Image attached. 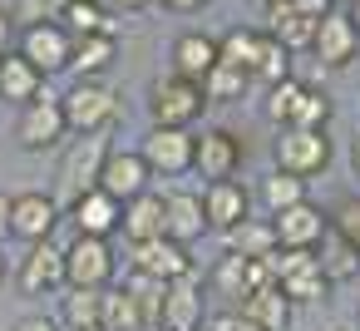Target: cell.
<instances>
[{
	"instance_id": "obj_30",
	"label": "cell",
	"mask_w": 360,
	"mask_h": 331,
	"mask_svg": "<svg viewBox=\"0 0 360 331\" xmlns=\"http://www.w3.org/2000/svg\"><path fill=\"white\" fill-rule=\"evenodd\" d=\"M60 30H65L70 40H84V35H114L109 15H104V0H65Z\"/></svg>"
},
{
	"instance_id": "obj_40",
	"label": "cell",
	"mask_w": 360,
	"mask_h": 331,
	"mask_svg": "<svg viewBox=\"0 0 360 331\" xmlns=\"http://www.w3.org/2000/svg\"><path fill=\"white\" fill-rule=\"evenodd\" d=\"M202 331H262V326H257V321H247L242 311H222V316H212Z\"/></svg>"
},
{
	"instance_id": "obj_49",
	"label": "cell",
	"mask_w": 360,
	"mask_h": 331,
	"mask_svg": "<svg viewBox=\"0 0 360 331\" xmlns=\"http://www.w3.org/2000/svg\"><path fill=\"white\" fill-rule=\"evenodd\" d=\"M0 282H6V252H0Z\"/></svg>"
},
{
	"instance_id": "obj_1",
	"label": "cell",
	"mask_w": 360,
	"mask_h": 331,
	"mask_svg": "<svg viewBox=\"0 0 360 331\" xmlns=\"http://www.w3.org/2000/svg\"><path fill=\"white\" fill-rule=\"evenodd\" d=\"M60 109H65V129L70 134H109L114 119H119V94L114 85L104 80H75L65 94H60Z\"/></svg>"
},
{
	"instance_id": "obj_44",
	"label": "cell",
	"mask_w": 360,
	"mask_h": 331,
	"mask_svg": "<svg viewBox=\"0 0 360 331\" xmlns=\"http://www.w3.org/2000/svg\"><path fill=\"white\" fill-rule=\"evenodd\" d=\"M109 6H114V11H129V15H134V11H148V6H158V0H109Z\"/></svg>"
},
{
	"instance_id": "obj_46",
	"label": "cell",
	"mask_w": 360,
	"mask_h": 331,
	"mask_svg": "<svg viewBox=\"0 0 360 331\" xmlns=\"http://www.w3.org/2000/svg\"><path fill=\"white\" fill-rule=\"evenodd\" d=\"M11 50V15H0V55Z\"/></svg>"
},
{
	"instance_id": "obj_41",
	"label": "cell",
	"mask_w": 360,
	"mask_h": 331,
	"mask_svg": "<svg viewBox=\"0 0 360 331\" xmlns=\"http://www.w3.org/2000/svg\"><path fill=\"white\" fill-rule=\"evenodd\" d=\"M291 6H296V11H301L306 20H326L330 11H340V6H335V0H291Z\"/></svg>"
},
{
	"instance_id": "obj_25",
	"label": "cell",
	"mask_w": 360,
	"mask_h": 331,
	"mask_svg": "<svg viewBox=\"0 0 360 331\" xmlns=\"http://www.w3.org/2000/svg\"><path fill=\"white\" fill-rule=\"evenodd\" d=\"M316 262H321V277H326L330 287H340V282L360 277V252H355L335 227H326V237L316 242Z\"/></svg>"
},
{
	"instance_id": "obj_27",
	"label": "cell",
	"mask_w": 360,
	"mask_h": 331,
	"mask_svg": "<svg viewBox=\"0 0 360 331\" xmlns=\"http://www.w3.org/2000/svg\"><path fill=\"white\" fill-rule=\"evenodd\" d=\"M232 311H242L247 321H257L262 331H286L291 326V301L276 292V287H257L252 296H242Z\"/></svg>"
},
{
	"instance_id": "obj_9",
	"label": "cell",
	"mask_w": 360,
	"mask_h": 331,
	"mask_svg": "<svg viewBox=\"0 0 360 331\" xmlns=\"http://www.w3.org/2000/svg\"><path fill=\"white\" fill-rule=\"evenodd\" d=\"M139 158L153 178H183L193 173V129H148L139 144Z\"/></svg>"
},
{
	"instance_id": "obj_39",
	"label": "cell",
	"mask_w": 360,
	"mask_h": 331,
	"mask_svg": "<svg viewBox=\"0 0 360 331\" xmlns=\"http://www.w3.org/2000/svg\"><path fill=\"white\" fill-rule=\"evenodd\" d=\"M60 11H65V0H20V6H15V20L40 25V20H60Z\"/></svg>"
},
{
	"instance_id": "obj_28",
	"label": "cell",
	"mask_w": 360,
	"mask_h": 331,
	"mask_svg": "<svg viewBox=\"0 0 360 331\" xmlns=\"http://www.w3.org/2000/svg\"><path fill=\"white\" fill-rule=\"evenodd\" d=\"M114 55H119L114 35H84L70 50V70H75V80H104V70L114 65Z\"/></svg>"
},
{
	"instance_id": "obj_48",
	"label": "cell",
	"mask_w": 360,
	"mask_h": 331,
	"mask_svg": "<svg viewBox=\"0 0 360 331\" xmlns=\"http://www.w3.org/2000/svg\"><path fill=\"white\" fill-rule=\"evenodd\" d=\"M350 20H355V30H360V0H350V11H345Z\"/></svg>"
},
{
	"instance_id": "obj_11",
	"label": "cell",
	"mask_w": 360,
	"mask_h": 331,
	"mask_svg": "<svg viewBox=\"0 0 360 331\" xmlns=\"http://www.w3.org/2000/svg\"><path fill=\"white\" fill-rule=\"evenodd\" d=\"M70 50H75V40L60 30V20H40V25H25L20 30V60H30L45 80L50 75H60V70H70Z\"/></svg>"
},
{
	"instance_id": "obj_2",
	"label": "cell",
	"mask_w": 360,
	"mask_h": 331,
	"mask_svg": "<svg viewBox=\"0 0 360 331\" xmlns=\"http://www.w3.org/2000/svg\"><path fill=\"white\" fill-rule=\"evenodd\" d=\"M266 267H271L276 292H281L291 306H296V301H326V292H330V282L321 277L316 252H291V247H276V252L266 257Z\"/></svg>"
},
{
	"instance_id": "obj_52",
	"label": "cell",
	"mask_w": 360,
	"mask_h": 331,
	"mask_svg": "<svg viewBox=\"0 0 360 331\" xmlns=\"http://www.w3.org/2000/svg\"><path fill=\"white\" fill-rule=\"evenodd\" d=\"M355 331H360V321H355Z\"/></svg>"
},
{
	"instance_id": "obj_16",
	"label": "cell",
	"mask_w": 360,
	"mask_h": 331,
	"mask_svg": "<svg viewBox=\"0 0 360 331\" xmlns=\"http://www.w3.org/2000/svg\"><path fill=\"white\" fill-rule=\"evenodd\" d=\"M202 232H207V218H202V188H168V193H163V237L193 247Z\"/></svg>"
},
{
	"instance_id": "obj_10",
	"label": "cell",
	"mask_w": 360,
	"mask_h": 331,
	"mask_svg": "<svg viewBox=\"0 0 360 331\" xmlns=\"http://www.w3.org/2000/svg\"><path fill=\"white\" fill-rule=\"evenodd\" d=\"M242 158H247V149H242V139L232 129H202V134H193V173H202L207 183L237 178Z\"/></svg>"
},
{
	"instance_id": "obj_7",
	"label": "cell",
	"mask_w": 360,
	"mask_h": 331,
	"mask_svg": "<svg viewBox=\"0 0 360 331\" xmlns=\"http://www.w3.org/2000/svg\"><path fill=\"white\" fill-rule=\"evenodd\" d=\"M60 218H65V213H60V198L30 188V193H15V198H11V223H6V232L20 237L25 247H35V242H55Z\"/></svg>"
},
{
	"instance_id": "obj_6",
	"label": "cell",
	"mask_w": 360,
	"mask_h": 331,
	"mask_svg": "<svg viewBox=\"0 0 360 331\" xmlns=\"http://www.w3.org/2000/svg\"><path fill=\"white\" fill-rule=\"evenodd\" d=\"M271 158H276L281 173L311 178V173H321L330 163V139H326V129H276Z\"/></svg>"
},
{
	"instance_id": "obj_35",
	"label": "cell",
	"mask_w": 360,
	"mask_h": 331,
	"mask_svg": "<svg viewBox=\"0 0 360 331\" xmlns=\"http://www.w3.org/2000/svg\"><path fill=\"white\" fill-rule=\"evenodd\" d=\"M257 193H262V203H266V218L281 213V208H291V203H306V198H311V193H306V178H291V173H281V168L266 173Z\"/></svg>"
},
{
	"instance_id": "obj_36",
	"label": "cell",
	"mask_w": 360,
	"mask_h": 331,
	"mask_svg": "<svg viewBox=\"0 0 360 331\" xmlns=\"http://www.w3.org/2000/svg\"><path fill=\"white\" fill-rule=\"evenodd\" d=\"M301 89H306V85H301L296 75L266 89V104H262V114H266V124H271V129H286V124H291V114H296V99H301Z\"/></svg>"
},
{
	"instance_id": "obj_51",
	"label": "cell",
	"mask_w": 360,
	"mask_h": 331,
	"mask_svg": "<svg viewBox=\"0 0 360 331\" xmlns=\"http://www.w3.org/2000/svg\"><path fill=\"white\" fill-rule=\"evenodd\" d=\"M335 6H350V0H335Z\"/></svg>"
},
{
	"instance_id": "obj_32",
	"label": "cell",
	"mask_w": 360,
	"mask_h": 331,
	"mask_svg": "<svg viewBox=\"0 0 360 331\" xmlns=\"http://www.w3.org/2000/svg\"><path fill=\"white\" fill-rule=\"evenodd\" d=\"M104 331H148L143 306H139L124 287H109V292H104Z\"/></svg>"
},
{
	"instance_id": "obj_33",
	"label": "cell",
	"mask_w": 360,
	"mask_h": 331,
	"mask_svg": "<svg viewBox=\"0 0 360 331\" xmlns=\"http://www.w3.org/2000/svg\"><path fill=\"white\" fill-rule=\"evenodd\" d=\"M281 80H291V55L262 30V50H257V65H252V85L271 89V85H281Z\"/></svg>"
},
{
	"instance_id": "obj_3",
	"label": "cell",
	"mask_w": 360,
	"mask_h": 331,
	"mask_svg": "<svg viewBox=\"0 0 360 331\" xmlns=\"http://www.w3.org/2000/svg\"><path fill=\"white\" fill-rule=\"evenodd\" d=\"M202 109H207V99H202V89L193 80L168 75V80H153V89H148L153 129H193L202 119Z\"/></svg>"
},
{
	"instance_id": "obj_18",
	"label": "cell",
	"mask_w": 360,
	"mask_h": 331,
	"mask_svg": "<svg viewBox=\"0 0 360 331\" xmlns=\"http://www.w3.org/2000/svg\"><path fill=\"white\" fill-rule=\"evenodd\" d=\"M202 218H207V232H227L232 223L252 218V193L237 178H217L202 188Z\"/></svg>"
},
{
	"instance_id": "obj_47",
	"label": "cell",
	"mask_w": 360,
	"mask_h": 331,
	"mask_svg": "<svg viewBox=\"0 0 360 331\" xmlns=\"http://www.w3.org/2000/svg\"><path fill=\"white\" fill-rule=\"evenodd\" d=\"M350 168H355V178H360V134L350 139Z\"/></svg>"
},
{
	"instance_id": "obj_53",
	"label": "cell",
	"mask_w": 360,
	"mask_h": 331,
	"mask_svg": "<svg viewBox=\"0 0 360 331\" xmlns=\"http://www.w3.org/2000/svg\"><path fill=\"white\" fill-rule=\"evenodd\" d=\"M99 331H104V326H99Z\"/></svg>"
},
{
	"instance_id": "obj_17",
	"label": "cell",
	"mask_w": 360,
	"mask_h": 331,
	"mask_svg": "<svg viewBox=\"0 0 360 331\" xmlns=\"http://www.w3.org/2000/svg\"><path fill=\"white\" fill-rule=\"evenodd\" d=\"M148 163L139 158V149H109V158H104V168H99V188L114 198V203H129V198H139L143 188H148Z\"/></svg>"
},
{
	"instance_id": "obj_23",
	"label": "cell",
	"mask_w": 360,
	"mask_h": 331,
	"mask_svg": "<svg viewBox=\"0 0 360 331\" xmlns=\"http://www.w3.org/2000/svg\"><path fill=\"white\" fill-rule=\"evenodd\" d=\"M119 232L129 237V247L148 242V237H163V193L143 188L139 198H129L124 213H119Z\"/></svg>"
},
{
	"instance_id": "obj_19",
	"label": "cell",
	"mask_w": 360,
	"mask_h": 331,
	"mask_svg": "<svg viewBox=\"0 0 360 331\" xmlns=\"http://www.w3.org/2000/svg\"><path fill=\"white\" fill-rule=\"evenodd\" d=\"M119 213L124 203H114L104 188H89L70 203V223H75V237H114L119 232Z\"/></svg>"
},
{
	"instance_id": "obj_13",
	"label": "cell",
	"mask_w": 360,
	"mask_h": 331,
	"mask_svg": "<svg viewBox=\"0 0 360 331\" xmlns=\"http://www.w3.org/2000/svg\"><path fill=\"white\" fill-rule=\"evenodd\" d=\"M134 272H143V277H153V282H183V277H193L198 267H193V252L183 247V242H173V237H148V242H134Z\"/></svg>"
},
{
	"instance_id": "obj_21",
	"label": "cell",
	"mask_w": 360,
	"mask_h": 331,
	"mask_svg": "<svg viewBox=\"0 0 360 331\" xmlns=\"http://www.w3.org/2000/svg\"><path fill=\"white\" fill-rule=\"evenodd\" d=\"M266 35H271L286 55H296V50H311L316 20H306L291 0H266Z\"/></svg>"
},
{
	"instance_id": "obj_20",
	"label": "cell",
	"mask_w": 360,
	"mask_h": 331,
	"mask_svg": "<svg viewBox=\"0 0 360 331\" xmlns=\"http://www.w3.org/2000/svg\"><path fill=\"white\" fill-rule=\"evenodd\" d=\"M158 331H202V287H198V272L183 277V282H168L163 311H158Z\"/></svg>"
},
{
	"instance_id": "obj_12",
	"label": "cell",
	"mask_w": 360,
	"mask_h": 331,
	"mask_svg": "<svg viewBox=\"0 0 360 331\" xmlns=\"http://www.w3.org/2000/svg\"><path fill=\"white\" fill-rule=\"evenodd\" d=\"M330 218L321 213V203H291L281 213H271V232H276V247H291V252H316V242L326 237Z\"/></svg>"
},
{
	"instance_id": "obj_37",
	"label": "cell",
	"mask_w": 360,
	"mask_h": 331,
	"mask_svg": "<svg viewBox=\"0 0 360 331\" xmlns=\"http://www.w3.org/2000/svg\"><path fill=\"white\" fill-rule=\"evenodd\" d=\"M330 124V99L321 94V89H301V99H296V114H291V124L286 129H326Z\"/></svg>"
},
{
	"instance_id": "obj_5",
	"label": "cell",
	"mask_w": 360,
	"mask_h": 331,
	"mask_svg": "<svg viewBox=\"0 0 360 331\" xmlns=\"http://www.w3.org/2000/svg\"><path fill=\"white\" fill-rule=\"evenodd\" d=\"M119 272V257L109 247V237H75L65 247V287L79 292H104Z\"/></svg>"
},
{
	"instance_id": "obj_14",
	"label": "cell",
	"mask_w": 360,
	"mask_h": 331,
	"mask_svg": "<svg viewBox=\"0 0 360 331\" xmlns=\"http://www.w3.org/2000/svg\"><path fill=\"white\" fill-rule=\"evenodd\" d=\"M311 55L326 65V70H345L355 55H360V30L345 11H330L326 20H316V35H311Z\"/></svg>"
},
{
	"instance_id": "obj_43",
	"label": "cell",
	"mask_w": 360,
	"mask_h": 331,
	"mask_svg": "<svg viewBox=\"0 0 360 331\" xmlns=\"http://www.w3.org/2000/svg\"><path fill=\"white\" fill-rule=\"evenodd\" d=\"M158 6H163V11H173V15H198L207 0H158Z\"/></svg>"
},
{
	"instance_id": "obj_42",
	"label": "cell",
	"mask_w": 360,
	"mask_h": 331,
	"mask_svg": "<svg viewBox=\"0 0 360 331\" xmlns=\"http://www.w3.org/2000/svg\"><path fill=\"white\" fill-rule=\"evenodd\" d=\"M15 331H65V326H60L55 316H20Z\"/></svg>"
},
{
	"instance_id": "obj_38",
	"label": "cell",
	"mask_w": 360,
	"mask_h": 331,
	"mask_svg": "<svg viewBox=\"0 0 360 331\" xmlns=\"http://www.w3.org/2000/svg\"><path fill=\"white\" fill-rule=\"evenodd\" d=\"M326 218H330V227H335V232H340V237L360 252V198H340Z\"/></svg>"
},
{
	"instance_id": "obj_8",
	"label": "cell",
	"mask_w": 360,
	"mask_h": 331,
	"mask_svg": "<svg viewBox=\"0 0 360 331\" xmlns=\"http://www.w3.org/2000/svg\"><path fill=\"white\" fill-rule=\"evenodd\" d=\"M109 149L114 144L104 134H84V139H75L65 149V158H60V193H65V203H75L79 193L99 188V168H104Z\"/></svg>"
},
{
	"instance_id": "obj_24",
	"label": "cell",
	"mask_w": 360,
	"mask_h": 331,
	"mask_svg": "<svg viewBox=\"0 0 360 331\" xmlns=\"http://www.w3.org/2000/svg\"><path fill=\"white\" fill-rule=\"evenodd\" d=\"M40 89H45V75L30 60H20L15 50L0 55V99H6V104H30Z\"/></svg>"
},
{
	"instance_id": "obj_29",
	"label": "cell",
	"mask_w": 360,
	"mask_h": 331,
	"mask_svg": "<svg viewBox=\"0 0 360 331\" xmlns=\"http://www.w3.org/2000/svg\"><path fill=\"white\" fill-rule=\"evenodd\" d=\"M109 292V287H104ZM104 292H79V287H70V296L60 301V326L65 331H99L104 326Z\"/></svg>"
},
{
	"instance_id": "obj_4",
	"label": "cell",
	"mask_w": 360,
	"mask_h": 331,
	"mask_svg": "<svg viewBox=\"0 0 360 331\" xmlns=\"http://www.w3.org/2000/svg\"><path fill=\"white\" fill-rule=\"evenodd\" d=\"M65 109H60V94L40 89L30 104H20V119H15V139L25 154H50L65 144Z\"/></svg>"
},
{
	"instance_id": "obj_26",
	"label": "cell",
	"mask_w": 360,
	"mask_h": 331,
	"mask_svg": "<svg viewBox=\"0 0 360 331\" xmlns=\"http://www.w3.org/2000/svg\"><path fill=\"white\" fill-rule=\"evenodd\" d=\"M222 247L237 252V257H271L276 252V232H271V218H242L222 232Z\"/></svg>"
},
{
	"instance_id": "obj_15",
	"label": "cell",
	"mask_w": 360,
	"mask_h": 331,
	"mask_svg": "<svg viewBox=\"0 0 360 331\" xmlns=\"http://www.w3.org/2000/svg\"><path fill=\"white\" fill-rule=\"evenodd\" d=\"M15 287H20L25 296H50V292H60V287H65V247L35 242V247L20 257V267H15Z\"/></svg>"
},
{
	"instance_id": "obj_31",
	"label": "cell",
	"mask_w": 360,
	"mask_h": 331,
	"mask_svg": "<svg viewBox=\"0 0 360 331\" xmlns=\"http://www.w3.org/2000/svg\"><path fill=\"white\" fill-rule=\"evenodd\" d=\"M257 50H262V30H252V25H232L227 35H217V65H232L247 80H252Z\"/></svg>"
},
{
	"instance_id": "obj_22",
	"label": "cell",
	"mask_w": 360,
	"mask_h": 331,
	"mask_svg": "<svg viewBox=\"0 0 360 331\" xmlns=\"http://www.w3.org/2000/svg\"><path fill=\"white\" fill-rule=\"evenodd\" d=\"M217 65V35H202V30H183L173 40V75L178 80H193L202 85V75Z\"/></svg>"
},
{
	"instance_id": "obj_45",
	"label": "cell",
	"mask_w": 360,
	"mask_h": 331,
	"mask_svg": "<svg viewBox=\"0 0 360 331\" xmlns=\"http://www.w3.org/2000/svg\"><path fill=\"white\" fill-rule=\"evenodd\" d=\"M6 223H11V198L0 193V237H11V232H6Z\"/></svg>"
},
{
	"instance_id": "obj_34",
	"label": "cell",
	"mask_w": 360,
	"mask_h": 331,
	"mask_svg": "<svg viewBox=\"0 0 360 331\" xmlns=\"http://www.w3.org/2000/svg\"><path fill=\"white\" fill-rule=\"evenodd\" d=\"M247 85H252V80H247L242 70H232V65H212V70L202 75V85H198V89H202V99H207V104H232V99H242V94H247Z\"/></svg>"
},
{
	"instance_id": "obj_50",
	"label": "cell",
	"mask_w": 360,
	"mask_h": 331,
	"mask_svg": "<svg viewBox=\"0 0 360 331\" xmlns=\"http://www.w3.org/2000/svg\"><path fill=\"white\" fill-rule=\"evenodd\" d=\"M330 331H355V326H330Z\"/></svg>"
}]
</instances>
